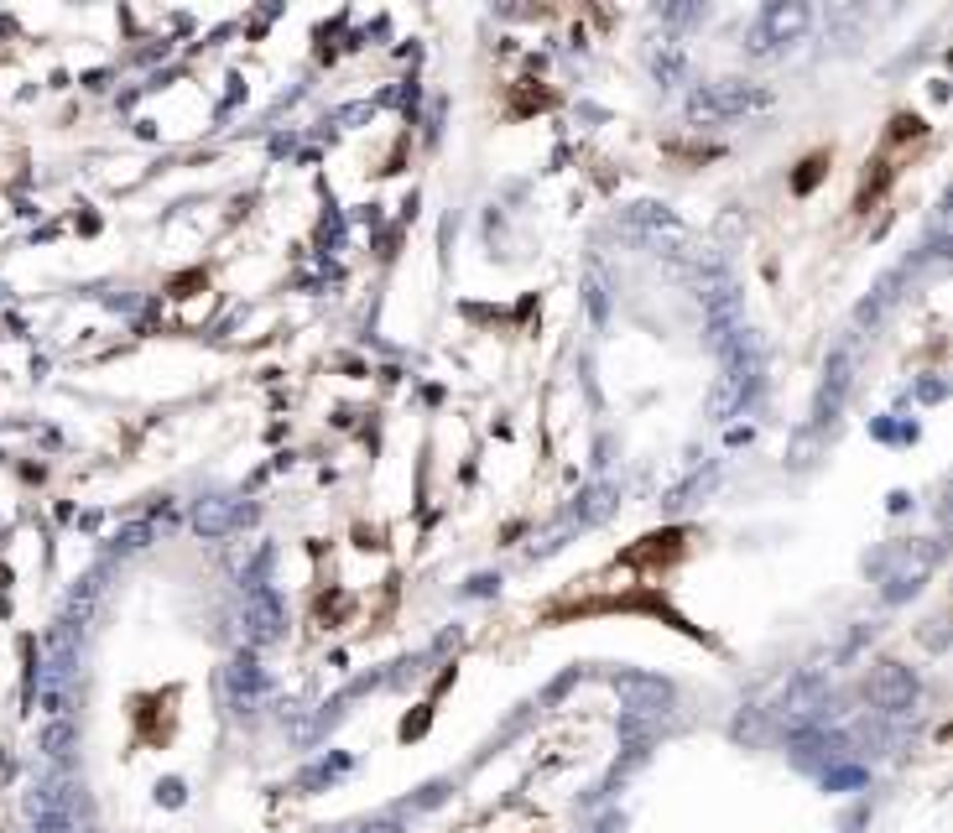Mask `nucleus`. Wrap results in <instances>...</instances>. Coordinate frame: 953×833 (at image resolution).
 <instances>
[{"instance_id":"nucleus-2","label":"nucleus","mask_w":953,"mask_h":833,"mask_svg":"<svg viewBox=\"0 0 953 833\" xmlns=\"http://www.w3.org/2000/svg\"><path fill=\"white\" fill-rule=\"evenodd\" d=\"M277 635H281L277 599L266 595V589H251V595H245V641L266 646V641H277Z\"/></svg>"},{"instance_id":"nucleus-5","label":"nucleus","mask_w":953,"mask_h":833,"mask_svg":"<svg viewBox=\"0 0 953 833\" xmlns=\"http://www.w3.org/2000/svg\"><path fill=\"white\" fill-rule=\"evenodd\" d=\"M235 521V506L230 500H209V506H199V526L203 532H224Z\"/></svg>"},{"instance_id":"nucleus-3","label":"nucleus","mask_w":953,"mask_h":833,"mask_svg":"<svg viewBox=\"0 0 953 833\" xmlns=\"http://www.w3.org/2000/svg\"><path fill=\"white\" fill-rule=\"evenodd\" d=\"M871 698L880 703V709H891V714L912 709V703H917L912 673H901V667H880V673H875V682H871Z\"/></svg>"},{"instance_id":"nucleus-4","label":"nucleus","mask_w":953,"mask_h":833,"mask_svg":"<svg viewBox=\"0 0 953 833\" xmlns=\"http://www.w3.org/2000/svg\"><path fill=\"white\" fill-rule=\"evenodd\" d=\"M616 688L631 698V714H656V709H667V703H673V688H667V682H656V677H620Z\"/></svg>"},{"instance_id":"nucleus-1","label":"nucleus","mask_w":953,"mask_h":833,"mask_svg":"<svg viewBox=\"0 0 953 833\" xmlns=\"http://www.w3.org/2000/svg\"><path fill=\"white\" fill-rule=\"evenodd\" d=\"M219 688H224V703H230V709H256V698H261V688H266V682H261L256 662H245V656H240V662H230V667H224Z\"/></svg>"}]
</instances>
